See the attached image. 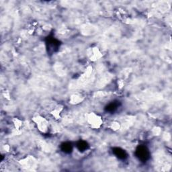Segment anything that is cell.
<instances>
[{
	"mask_svg": "<svg viewBox=\"0 0 172 172\" xmlns=\"http://www.w3.org/2000/svg\"><path fill=\"white\" fill-rule=\"evenodd\" d=\"M87 122L91 128L99 129L103 124V120L98 114L91 112L87 115Z\"/></svg>",
	"mask_w": 172,
	"mask_h": 172,
	"instance_id": "obj_1",
	"label": "cell"
},
{
	"mask_svg": "<svg viewBox=\"0 0 172 172\" xmlns=\"http://www.w3.org/2000/svg\"><path fill=\"white\" fill-rule=\"evenodd\" d=\"M34 119H34L35 122L36 123V125L37 126V128L39 129L40 131L44 133L47 132L49 128V122H48L44 117L40 116H36V118H34Z\"/></svg>",
	"mask_w": 172,
	"mask_h": 172,
	"instance_id": "obj_2",
	"label": "cell"
},
{
	"mask_svg": "<svg viewBox=\"0 0 172 172\" xmlns=\"http://www.w3.org/2000/svg\"><path fill=\"white\" fill-rule=\"evenodd\" d=\"M136 155L141 160L145 161L149 157V152L146 146H140L139 147L136 149Z\"/></svg>",
	"mask_w": 172,
	"mask_h": 172,
	"instance_id": "obj_3",
	"label": "cell"
},
{
	"mask_svg": "<svg viewBox=\"0 0 172 172\" xmlns=\"http://www.w3.org/2000/svg\"><path fill=\"white\" fill-rule=\"evenodd\" d=\"M77 146L79 151H85L87 150L88 148V145L87 144V143L85 141H80L77 144Z\"/></svg>",
	"mask_w": 172,
	"mask_h": 172,
	"instance_id": "obj_4",
	"label": "cell"
},
{
	"mask_svg": "<svg viewBox=\"0 0 172 172\" xmlns=\"http://www.w3.org/2000/svg\"><path fill=\"white\" fill-rule=\"evenodd\" d=\"M115 155L117 156L119 158H121V159H125V157H126V153L125 151L122 150V149H119V148H117L116 150H115Z\"/></svg>",
	"mask_w": 172,
	"mask_h": 172,
	"instance_id": "obj_5",
	"label": "cell"
},
{
	"mask_svg": "<svg viewBox=\"0 0 172 172\" xmlns=\"http://www.w3.org/2000/svg\"><path fill=\"white\" fill-rule=\"evenodd\" d=\"M63 151L65 152V153H67L69 151H72V145H71L68 143V144H67V143H65L64 145H63Z\"/></svg>",
	"mask_w": 172,
	"mask_h": 172,
	"instance_id": "obj_6",
	"label": "cell"
}]
</instances>
